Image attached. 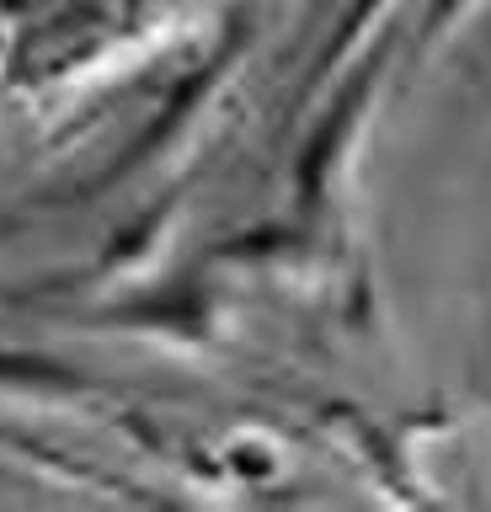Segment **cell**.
Returning <instances> with one entry per match:
<instances>
[{
  "instance_id": "6da1fadb",
  "label": "cell",
  "mask_w": 491,
  "mask_h": 512,
  "mask_svg": "<svg viewBox=\"0 0 491 512\" xmlns=\"http://www.w3.org/2000/svg\"><path fill=\"white\" fill-rule=\"evenodd\" d=\"M187 0H0V102L155 38Z\"/></svg>"
}]
</instances>
